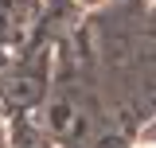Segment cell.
<instances>
[{
    "label": "cell",
    "mask_w": 156,
    "mask_h": 148,
    "mask_svg": "<svg viewBox=\"0 0 156 148\" xmlns=\"http://www.w3.org/2000/svg\"><path fill=\"white\" fill-rule=\"evenodd\" d=\"M82 4H101V0H82Z\"/></svg>",
    "instance_id": "cell-1"
}]
</instances>
